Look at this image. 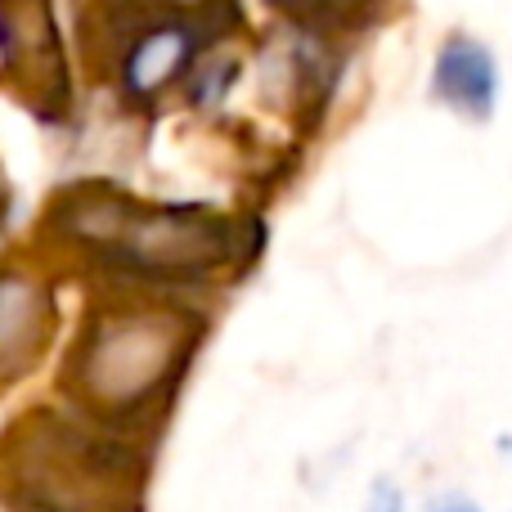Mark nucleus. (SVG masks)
<instances>
[{
    "mask_svg": "<svg viewBox=\"0 0 512 512\" xmlns=\"http://www.w3.org/2000/svg\"><path fill=\"white\" fill-rule=\"evenodd\" d=\"M171 328L153 315H108L81 342L72 360V382L99 409H131L158 391V373L171 364Z\"/></svg>",
    "mask_w": 512,
    "mask_h": 512,
    "instance_id": "obj_1",
    "label": "nucleus"
},
{
    "mask_svg": "<svg viewBox=\"0 0 512 512\" xmlns=\"http://www.w3.org/2000/svg\"><path fill=\"white\" fill-rule=\"evenodd\" d=\"M0 72L32 113H59L68 99V63L50 0H0Z\"/></svg>",
    "mask_w": 512,
    "mask_h": 512,
    "instance_id": "obj_2",
    "label": "nucleus"
},
{
    "mask_svg": "<svg viewBox=\"0 0 512 512\" xmlns=\"http://www.w3.org/2000/svg\"><path fill=\"white\" fill-rule=\"evenodd\" d=\"M86 234L104 239L122 261L144 265L153 274H180L185 265L216 261V230L189 225L185 216L171 212H122V221H104V230L81 225Z\"/></svg>",
    "mask_w": 512,
    "mask_h": 512,
    "instance_id": "obj_3",
    "label": "nucleus"
},
{
    "mask_svg": "<svg viewBox=\"0 0 512 512\" xmlns=\"http://www.w3.org/2000/svg\"><path fill=\"white\" fill-rule=\"evenodd\" d=\"M54 333L50 288L32 274L0 270V391L14 387L45 355Z\"/></svg>",
    "mask_w": 512,
    "mask_h": 512,
    "instance_id": "obj_4",
    "label": "nucleus"
},
{
    "mask_svg": "<svg viewBox=\"0 0 512 512\" xmlns=\"http://www.w3.org/2000/svg\"><path fill=\"white\" fill-rule=\"evenodd\" d=\"M194 50H198V41L185 18H176V14L158 18V23H149L122 50V86L131 90L135 99L158 95V90H167L171 81L194 63Z\"/></svg>",
    "mask_w": 512,
    "mask_h": 512,
    "instance_id": "obj_5",
    "label": "nucleus"
},
{
    "mask_svg": "<svg viewBox=\"0 0 512 512\" xmlns=\"http://www.w3.org/2000/svg\"><path fill=\"white\" fill-rule=\"evenodd\" d=\"M432 90H436V99H445L459 113L490 117L495 113V90H499V72H495L490 50L468 41V36H450L441 45V54H436Z\"/></svg>",
    "mask_w": 512,
    "mask_h": 512,
    "instance_id": "obj_6",
    "label": "nucleus"
},
{
    "mask_svg": "<svg viewBox=\"0 0 512 512\" xmlns=\"http://www.w3.org/2000/svg\"><path fill=\"white\" fill-rule=\"evenodd\" d=\"M274 5L292 9V14H346V9L364 5V0H274Z\"/></svg>",
    "mask_w": 512,
    "mask_h": 512,
    "instance_id": "obj_7",
    "label": "nucleus"
},
{
    "mask_svg": "<svg viewBox=\"0 0 512 512\" xmlns=\"http://www.w3.org/2000/svg\"><path fill=\"white\" fill-rule=\"evenodd\" d=\"M126 5L140 9H162V14H185V9H207L212 0H126Z\"/></svg>",
    "mask_w": 512,
    "mask_h": 512,
    "instance_id": "obj_8",
    "label": "nucleus"
},
{
    "mask_svg": "<svg viewBox=\"0 0 512 512\" xmlns=\"http://www.w3.org/2000/svg\"><path fill=\"white\" fill-rule=\"evenodd\" d=\"M364 512H400V495L387 486V481H382V486L373 490V499H369V508H364Z\"/></svg>",
    "mask_w": 512,
    "mask_h": 512,
    "instance_id": "obj_9",
    "label": "nucleus"
},
{
    "mask_svg": "<svg viewBox=\"0 0 512 512\" xmlns=\"http://www.w3.org/2000/svg\"><path fill=\"white\" fill-rule=\"evenodd\" d=\"M0 207H5V180H0Z\"/></svg>",
    "mask_w": 512,
    "mask_h": 512,
    "instance_id": "obj_10",
    "label": "nucleus"
},
{
    "mask_svg": "<svg viewBox=\"0 0 512 512\" xmlns=\"http://www.w3.org/2000/svg\"><path fill=\"white\" fill-rule=\"evenodd\" d=\"M450 512H472V508H450Z\"/></svg>",
    "mask_w": 512,
    "mask_h": 512,
    "instance_id": "obj_11",
    "label": "nucleus"
}]
</instances>
